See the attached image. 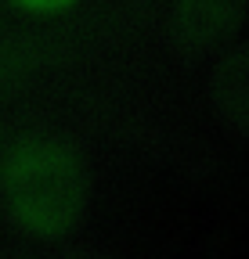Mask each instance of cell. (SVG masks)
Wrapping results in <instances>:
<instances>
[{
	"instance_id": "cell-1",
	"label": "cell",
	"mask_w": 249,
	"mask_h": 259,
	"mask_svg": "<svg viewBox=\"0 0 249 259\" xmlns=\"http://www.w3.org/2000/svg\"><path fill=\"white\" fill-rule=\"evenodd\" d=\"M11 198L25 227L61 231L80 202L76 169L69 166L65 151L33 148L11 173Z\"/></svg>"
},
{
	"instance_id": "cell-2",
	"label": "cell",
	"mask_w": 249,
	"mask_h": 259,
	"mask_svg": "<svg viewBox=\"0 0 249 259\" xmlns=\"http://www.w3.org/2000/svg\"><path fill=\"white\" fill-rule=\"evenodd\" d=\"M18 4H25V8H37V11H51V8L69 4V0H18Z\"/></svg>"
}]
</instances>
